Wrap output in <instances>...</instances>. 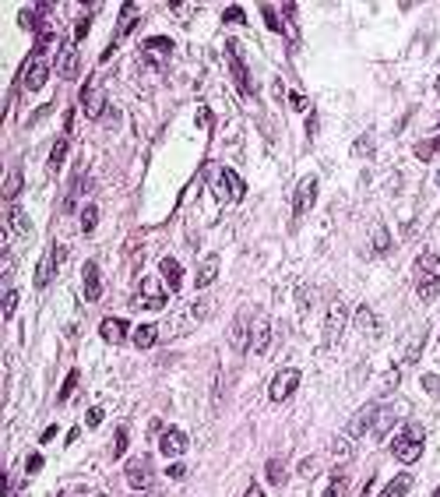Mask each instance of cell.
Segmentation results:
<instances>
[{
    "instance_id": "cell-13",
    "label": "cell",
    "mask_w": 440,
    "mask_h": 497,
    "mask_svg": "<svg viewBox=\"0 0 440 497\" xmlns=\"http://www.w3.org/2000/svg\"><path fill=\"white\" fill-rule=\"evenodd\" d=\"M158 452L166 455V459L184 455V452H187V434H184L180 427H170L166 434H162V441H158Z\"/></svg>"
},
{
    "instance_id": "cell-7",
    "label": "cell",
    "mask_w": 440,
    "mask_h": 497,
    "mask_svg": "<svg viewBox=\"0 0 440 497\" xmlns=\"http://www.w3.org/2000/svg\"><path fill=\"white\" fill-rule=\"evenodd\" d=\"M296 384H300V370L296 367H286V370H279L271 377V388H268V399L279 406V402H286L293 392H296Z\"/></svg>"
},
{
    "instance_id": "cell-4",
    "label": "cell",
    "mask_w": 440,
    "mask_h": 497,
    "mask_svg": "<svg viewBox=\"0 0 440 497\" xmlns=\"http://www.w3.org/2000/svg\"><path fill=\"white\" fill-rule=\"evenodd\" d=\"M46 78H49V68H46V61H42V49L32 46L28 61L22 64V88H25V92H42Z\"/></svg>"
},
{
    "instance_id": "cell-57",
    "label": "cell",
    "mask_w": 440,
    "mask_h": 497,
    "mask_svg": "<svg viewBox=\"0 0 440 497\" xmlns=\"http://www.w3.org/2000/svg\"><path fill=\"white\" fill-rule=\"evenodd\" d=\"M145 497H158V494H145Z\"/></svg>"
},
{
    "instance_id": "cell-5",
    "label": "cell",
    "mask_w": 440,
    "mask_h": 497,
    "mask_svg": "<svg viewBox=\"0 0 440 497\" xmlns=\"http://www.w3.org/2000/svg\"><path fill=\"white\" fill-rule=\"evenodd\" d=\"M67 258V247L64 244H49L46 247V254H42V261H39V268H35V290H46L49 283H53V275H57V268H60V261Z\"/></svg>"
},
{
    "instance_id": "cell-38",
    "label": "cell",
    "mask_w": 440,
    "mask_h": 497,
    "mask_svg": "<svg viewBox=\"0 0 440 497\" xmlns=\"http://www.w3.org/2000/svg\"><path fill=\"white\" fill-rule=\"evenodd\" d=\"M349 452H352V437H335V445H332V455L335 459H349Z\"/></svg>"
},
{
    "instance_id": "cell-56",
    "label": "cell",
    "mask_w": 440,
    "mask_h": 497,
    "mask_svg": "<svg viewBox=\"0 0 440 497\" xmlns=\"http://www.w3.org/2000/svg\"><path fill=\"white\" fill-rule=\"evenodd\" d=\"M433 497H440V487H437V490H433Z\"/></svg>"
},
{
    "instance_id": "cell-47",
    "label": "cell",
    "mask_w": 440,
    "mask_h": 497,
    "mask_svg": "<svg viewBox=\"0 0 440 497\" xmlns=\"http://www.w3.org/2000/svg\"><path fill=\"white\" fill-rule=\"evenodd\" d=\"M370 152H373V138H370V134H363V138L352 145V155H370Z\"/></svg>"
},
{
    "instance_id": "cell-15",
    "label": "cell",
    "mask_w": 440,
    "mask_h": 497,
    "mask_svg": "<svg viewBox=\"0 0 440 497\" xmlns=\"http://www.w3.org/2000/svg\"><path fill=\"white\" fill-rule=\"evenodd\" d=\"M250 336H254V331H250V324H247V321L236 314V317H233V328H229V346H233L236 353H247V349L254 346V342H250Z\"/></svg>"
},
{
    "instance_id": "cell-21",
    "label": "cell",
    "mask_w": 440,
    "mask_h": 497,
    "mask_svg": "<svg viewBox=\"0 0 440 497\" xmlns=\"http://www.w3.org/2000/svg\"><path fill=\"white\" fill-rule=\"evenodd\" d=\"M158 271H162V283H166L170 290H184V271H180V265L173 258H162Z\"/></svg>"
},
{
    "instance_id": "cell-39",
    "label": "cell",
    "mask_w": 440,
    "mask_h": 497,
    "mask_svg": "<svg viewBox=\"0 0 440 497\" xmlns=\"http://www.w3.org/2000/svg\"><path fill=\"white\" fill-rule=\"evenodd\" d=\"M78 377H81V374H78V370H71V374H67V377H64V388H60V395H57V399H60V402H67V399H71V395H74V388H78Z\"/></svg>"
},
{
    "instance_id": "cell-45",
    "label": "cell",
    "mask_w": 440,
    "mask_h": 497,
    "mask_svg": "<svg viewBox=\"0 0 440 497\" xmlns=\"http://www.w3.org/2000/svg\"><path fill=\"white\" fill-rule=\"evenodd\" d=\"M222 22H226V25H243V22H247V15H243V8H226Z\"/></svg>"
},
{
    "instance_id": "cell-20",
    "label": "cell",
    "mask_w": 440,
    "mask_h": 497,
    "mask_svg": "<svg viewBox=\"0 0 440 497\" xmlns=\"http://www.w3.org/2000/svg\"><path fill=\"white\" fill-rule=\"evenodd\" d=\"M67 148H71V138H67V134L53 141V148H49V173H60V170H64V162H67Z\"/></svg>"
},
{
    "instance_id": "cell-48",
    "label": "cell",
    "mask_w": 440,
    "mask_h": 497,
    "mask_svg": "<svg viewBox=\"0 0 440 497\" xmlns=\"http://www.w3.org/2000/svg\"><path fill=\"white\" fill-rule=\"evenodd\" d=\"M211 310H215V307H211V300H197V303H194V317H197V321L211 317Z\"/></svg>"
},
{
    "instance_id": "cell-53",
    "label": "cell",
    "mask_w": 440,
    "mask_h": 497,
    "mask_svg": "<svg viewBox=\"0 0 440 497\" xmlns=\"http://www.w3.org/2000/svg\"><path fill=\"white\" fill-rule=\"evenodd\" d=\"M158 434H166V430H162V420H152V423H148V437L155 441Z\"/></svg>"
},
{
    "instance_id": "cell-23",
    "label": "cell",
    "mask_w": 440,
    "mask_h": 497,
    "mask_svg": "<svg viewBox=\"0 0 440 497\" xmlns=\"http://www.w3.org/2000/svg\"><path fill=\"white\" fill-rule=\"evenodd\" d=\"M426 339H430V328L423 324V328H416V336H412V342H405V363H416L419 356H423V346H426Z\"/></svg>"
},
{
    "instance_id": "cell-28",
    "label": "cell",
    "mask_w": 440,
    "mask_h": 497,
    "mask_svg": "<svg viewBox=\"0 0 440 497\" xmlns=\"http://www.w3.org/2000/svg\"><path fill=\"white\" fill-rule=\"evenodd\" d=\"M155 339H158L155 324H138V328L131 331V342H134L138 349H148V346H155Z\"/></svg>"
},
{
    "instance_id": "cell-26",
    "label": "cell",
    "mask_w": 440,
    "mask_h": 497,
    "mask_svg": "<svg viewBox=\"0 0 440 497\" xmlns=\"http://www.w3.org/2000/svg\"><path fill=\"white\" fill-rule=\"evenodd\" d=\"M395 420H398V409H380V413H377V423H373V437H377V441H384V437L391 434Z\"/></svg>"
},
{
    "instance_id": "cell-22",
    "label": "cell",
    "mask_w": 440,
    "mask_h": 497,
    "mask_svg": "<svg viewBox=\"0 0 440 497\" xmlns=\"http://www.w3.org/2000/svg\"><path fill=\"white\" fill-rule=\"evenodd\" d=\"M250 331H254V346H250V353L264 356V353H268V346H271V324H268V321L261 317V321H257V324H254Z\"/></svg>"
},
{
    "instance_id": "cell-9",
    "label": "cell",
    "mask_w": 440,
    "mask_h": 497,
    "mask_svg": "<svg viewBox=\"0 0 440 497\" xmlns=\"http://www.w3.org/2000/svg\"><path fill=\"white\" fill-rule=\"evenodd\" d=\"M313 201H317V177H303L296 184V194H293V215L303 219L313 208Z\"/></svg>"
},
{
    "instance_id": "cell-6",
    "label": "cell",
    "mask_w": 440,
    "mask_h": 497,
    "mask_svg": "<svg viewBox=\"0 0 440 497\" xmlns=\"http://www.w3.org/2000/svg\"><path fill=\"white\" fill-rule=\"evenodd\" d=\"M247 194V184L236 170H222L218 173V187H215V201L218 205H226V201H243Z\"/></svg>"
},
{
    "instance_id": "cell-43",
    "label": "cell",
    "mask_w": 440,
    "mask_h": 497,
    "mask_svg": "<svg viewBox=\"0 0 440 497\" xmlns=\"http://www.w3.org/2000/svg\"><path fill=\"white\" fill-rule=\"evenodd\" d=\"M15 307H18V293H15V290H4V321L15 317Z\"/></svg>"
},
{
    "instance_id": "cell-41",
    "label": "cell",
    "mask_w": 440,
    "mask_h": 497,
    "mask_svg": "<svg viewBox=\"0 0 440 497\" xmlns=\"http://www.w3.org/2000/svg\"><path fill=\"white\" fill-rule=\"evenodd\" d=\"M433 152H440V138H433V141H423V145H416V155L423 159V162H430V155Z\"/></svg>"
},
{
    "instance_id": "cell-2",
    "label": "cell",
    "mask_w": 440,
    "mask_h": 497,
    "mask_svg": "<svg viewBox=\"0 0 440 497\" xmlns=\"http://www.w3.org/2000/svg\"><path fill=\"white\" fill-rule=\"evenodd\" d=\"M391 455L398 462H405V466L419 462V455H423V427L419 423H405L398 430V437L391 441Z\"/></svg>"
},
{
    "instance_id": "cell-46",
    "label": "cell",
    "mask_w": 440,
    "mask_h": 497,
    "mask_svg": "<svg viewBox=\"0 0 440 497\" xmlns=\"http://www.w3.org/2000/svg\"><path fill=\"white\" fill-rule=\"evenodd\" d=\"M18 191H22V173H18V170H15V173H11V177H8V187H4V198H8V201H11V198H15V194H18Z\"/></svg>"
},
{
    "instance_id": "cell-27",
    "label": "cell",
    "mask_w": 440,
    "mask_h": 497,
    "mask_svg": "<svg viewBox=\"0 0 440 497\" xmlns=\"http://www.w3.org/2000/svg\"><path fill=\"white\" fill-rule=\"evenodd\" d=\"M409 490H412V476H409V473H398L388 487L380 490V497H409Z\"/></svg>"
},
{
    "instance_id": "cell-3",
    "label": "cell",
    "mask_w": 440,
    "mask_h": 497,
    "mask_svg": "<svg viewBox=\"0 0 440 497\" xmlns=\"http://www.w3.org/2000/svg\"><path fill=\"white\" fill-rule=\"evenodd\" d=\"M345 328H349V303L345 300H332V303H327V317H324V346L327 349L339 346Z\"/></svg>"
},
{
    "instance_id": "cell-16",
    "label": "cell",
    "mask_w": 440,
    "mask_h": 497,
    "mask_svg": "<svg viewBox=\"0 0 440 497\" xmlns=\"http://www.w3.org/2000/svg\"><path fill=\"white\" fill-rule=\"evenodd\" d=\"M127 321H120V317H106L102 324H99V336L109 342V346H117V342H124L127 339Z\"/></svg>"
},
{
    "instance_id": "cell-30",
    "label": "cell",
    "mask_w": 440,
    "mask_h": 497,
    "mask_svg": "<svg viewBox=\"0 0 440 497\" xmlns=\"http://www.w3.org/2000/svg\"><path fill=\"white\" fill-rule=\"evenodd\" d=\"M8 226H15V230H18V240H22V244H25V240L32 237V223L25 219V212H22V208L8 212Z\"/></svg>"
},
{
    "instance_id": "cell-1",
    "label": "cell",
    "mask_w": 440,
    "mask_h": 497,
    "mask_svg": "<svg viewBox=\"0 0 440 497\" xmlns=\"http://www.w3.org/2000/svg\"><path fill=\"white\" fill-rule=\"evenodd\" d=\"M412 271H416V275H412V283H416V297H419L423 303L437 300V293H440V254H433V251L419 254Z\"/></svg>"
},
{
    "instance_id": "cell-19",
    "label": "cell",
    "mask_w": 440,
    "mask_h": 497,
    "mask_svg": "<svg viewBox=\"0 0 440 497\" xmlns=\"http://www.w3.org/2000/svg\"><path fill=\"white\" fill-rule=\"evenodd\" d=\"M74 68H78V46L67 42V46L60 49V57H57V74H60V78H74Z\"/></svg>"
},
{
    "instance_id": "cell-25",
    "label": "cell",
    "mask_w": 440,
    "mask_h": 497,
    "mask_svg": "<svg viewBox=\"0 0 440 497\" xmlns=\"http://www.w3.org/2000/svg\"><path fill=\"white\" fill-rule=\"evenodd\" d=\"M352 324L363 331V336H377V328H380V324H377V317H373V310H370L366 303H363V307H356V314H352Z\"/></svg>"
},
{
    "instance_id": "cell-11",
    "label": "cell",
    "mask_w": 440,
    "mask_h": 497,
    "mask_svg": "<svg viewBox=\"0 0 440 497\" xmlns=\"http://www.w3.org/2000/svg\"><path fill=\"white\" fill-rule=\"evenodd\" d=\"M226 53H229V68H233V81L243 95H254V85H250V74H247V64L240 57V46L236 42H226Z\"/></svg>"
},
{
    "instance_id": "cell-33",
    "label": "cell",
    "mask_w": 440,
    "mask_h": 497,
    "mask_svg": "<svg viewBox=\"0 0 440 497\" xmlns=\"http://www.w3.org/2000/svg\"><path fill=\"white\" fill-rule=\"evenodd\" d=\"M391 251V237H388V226H377L373 230V247H370V254L377 258V254H388Z\"/></svg>"
},
{
    "instance_id": "cell-50",
    "label": "cell",
    "mask_w": 440,
    "mask_h": 497,
    "mask_svg": "<svg viewBox=\"0 0 440 497\" xmlns=\"http://www.w3.org/2000/svg\"><path fill=\"white\" fill-rule=\"evenodd\" d=\"M300 476L313 480V476H317V459H303V462H300Z\"/></svg>"
},
{
    "instance_id": "cell-18",
    "label": "cell",
    "mask_w": 440,
    "mask_h": 497,
    "mask_svg": "<svg viewBox=\"0 0 440 497\" xmlns=\"http://www.w3.org/2000/svg\"><path fill=\"white\" fill-rule=\"evenodd\" d=\"M81 275H85V297H88V300H102V279H99V261H85Z\"/></svg>"
},
{
    "instance_id": "cell-35",
    "label": "cell",
    "mask_w": 440,
    "mask_h": 497,
    "mask_svg": "<svg viewBox=\"0 0 440 497\" xmlns=\"http://www.w3.org/2000/svg\"><path fill=\"white\" fill-rule=\"evenodd\" d=\"M398 377H402V370H398V367H388V370H384V381H380V392L391 395V392L398 388Z\"/></svg>"
},
{
    "instance_id": "cell-14",
    "label": "cell",
    "mask_w": 440,
    "mask_h": 497,
    "mask_svg": "<svg viewBox=\"0 0 440 497\" xmlns=\"http://www.w3.org/2000/svg\"><path fill=\"white\" fill-rule=\"evenodd\" d=\"M145 61H152V64H162L173 53V39L170 36H152V39H145Z\"/></svg>"
},
{
    "instance_id": "cell-34",
    "label": "cell",
    "mask_w": 440,
    "mask_h": 497,
    "mask_svg": "<svg viewBox=\"0 0 440 497\" xmlns=\"http://www.w3.org/2000/svg\"><path fill=\"white\" fill-rule=\"evenodd\" d=\"M95 223H99V205H85V212H81V233L85 237L95 233Z\"/></svg>"
},
{
    "instance_id": "cell-37",
    "label": "cell",
    "mask_w": 440,
    "mask_h": 497,
    "mask_svg": "<svg viewBox=\"0 0 440 497\" xmlns=\"http://www.w3.org/2000/svg\"><path fill=\"white\" fill-rule=\"evenodd\" d=\"M261 15H264V25H268L271 32H282V18H279V11H275V8L261 4Z\"/></svg>"
},
{
    "instance_id": "cell-49",
    "label": "cell",
    "mask_w": 440,
    "mask_h": 497,
    "mask_svg": "<svg viewBox=\"0 0 440 497\" xmlns=\"http://www.w3.org/2000/svg\"><path fill=\"white\" fill-rule=\"evenodd\" d=\"M102 420H106V413H102V409H99V406H92V409H88V413H85V427H99V423H102Z\"/></svg>"
},
{
    "instance_id": "cell-32",
    "label": "cell",
    "mask_w": 440,
    "mask_h": 497,
    "mask_svg": "<svg viewBox=\"0 0 440 497\" xmlns=\"http://www.w3.org/2000/svg\"><path fill=\"white\" fill-rule=\"evenodd\" d=\"M345 494H349V480H345V473L339 469V473L332 476V483L324 487V494H320V497H345Z\"/></svg>"
},
{
    "instance_id": "cell-10",
    "label": "cell",
    "mask_w": 440,
    "mask_h": 497,
    "mask_svg": "<svg viewBox=\"0 0 440 497\" xmlns=\"http://www.w3.org/2000/svg\"><path fill=\"white\" fill-rule=\"evenodd\" d=\"M170 303V293H166V286H162L155 275H148V279H141V307H148V310H162Z\"/></svg>"
},
{
    "instance_id": "cell-8",
    "label": "cell",
    "mask_w": 440,
    "mask_h": 497,
    "mask_svg": "<svg viewBox=\"0 0 440 497\" xmlns=\"http://www.w3.org/2000/svg\"><path fill=\"white\" fill-rule=\"evenodd\" d=\"M138 8L134 4H124V11H120V25H117V32H113V39H109V46H106V53H102V61H109L113 57V53L120 49V39L127 36V32H134L138 29Z\"/></svg>"
},
{
    "instance_id": "cell-24",
    "label": "cell",
    "mask_w": 440,
    "mask_h": 497,
    "mask_svg": "<svg viewBox=\"0 0 440 497\" xmlns=\"http://www.w3.org/2000/svg\"><path fill=\"white\" fill-rule=\"evenodd\" d=\"M81 102H85V117L99 120V113H102V95H95V81H85Z\"/></svg>"
},
{
    "instance_id": "cell-29",
    "label": "cell",
    "mask_w": 440,
    "mask_h": 497,
    "mask_svg": "<svg viewBox=\"0 0 440 497\" xmlns=\"http://www.w3.org/2000/svg\"><path fill=\"white\" fill-rule=\"evenodd\" d=\"M215 275H218V258L211 254V258H204V261H201V268H197V279H194V283H197V290H204L208 283H215Z\"/></svg>"
},
{
    "instance_id": "cell-54",
    "label": "cell",
    "mask_w": 440,
    "mask_h": 497,
    "mask_svg": "<svg viewBox=\"0 0 440 497\" xmlns=\"http://www.w3.org/2000/svg\"><path fill=\"white\" fill-rule=\"evenodd\" d=\"M307 138H310V141L317 138V113H310V120H307Z\"/></svg>"
},
{
    "instance_id": "cell-44",
    "label": "cell",
    "mask_w": 440,
    "mask_h": 497,
    "mask_svg": "<svg viewBox=\"0 0 440 497\" xmlns=\"http://www.w3.org/2000/svg\"><path fill=\"white\" fill-rule=\"evenodd\" d=\"M289 106L296 109V113H307V109H310V102H307V95H303V92H296V88L289 92Z\"/></svg>"
},
{
    "instance_id": "cell-17",
    "label": "cell",
    "mask_w": 440,
    "mask_h": 497,
    "mask_svg": "<svg viewBox=\"0 0 440 497\" xmlns=\"http://www.w3.org/2000/svg\"><path fill=\"white\" fill-rule=\"evenodd\" d=\"M155 480V469L141 459V462H131L127 466V487H134V490H145L148 483Z\"/></svg>"
},
{
    "instance_id": "cell-12",
    "label": "cell",
    "mask_w": 440,
    "mask_h": 497,
    "mask_svg": "<svg viewBox=\"0 0 440 497\" xmlns=\"http://www.w3.org/2000/svg\"><path fill=\"white\" fill-rule=\"evenodd\" d=\"M377 413H380V409H377L373 402H370V406H363V409L356 413V420H352V423L345 427V437L359 441V437H363L366 430H373V423H377Z\"/></svg>"
},
{
    "instance_id": "cell-52",
    "label": "cell",
    "mask_w": 440,
    "mask_h": 497,
    "mask_svg": "<svg viewBox=\"0 0 440 497\" xmlns=\"http://www.w3.org/2000/svg\"><path fill=\"white\" fill-rule=\"evenodd\" d=\"M184 473H187V469H184L180 462H170V466H166V476H170V480H180Z\"/></svg>"
},
{
    "instance_id": "cell-55",
    "label": "cell",
    "mask_w": 440,
    "mask_h": 497,
    "mask_svg": "<svg viewBox=\"0 0 440 497\" xmlns=\"http://www.w3.org/2000/svg\"><path fill=\"white\" fill-rule=\"evenodd\" d=\"M243 497H264V490H261V487H257V483H250V487H247V494H243Z\"/></svg>"
},
{
    "instance_id": "cell-51",
    "label": "cell",
    "mask_w": 440,
    "mask_h": 497,
    "mask_svg": "<svg viewBox=\"0 0 440 497\" xmlns=\"http://www.w3.org/2000/svg\"><path fill=\"white\" fill-rule=\"evenodd\" d=\"M25 469H28V473H39V469H42V455H39V452H32V455L25 459Z\"/></svg>"
},
{
    "instance_id": "cell-40",
    "label": "cell",
    "mask_w": 440,
    "mask_h": 497,
    "mask_svg": "<svg viewBox=\"0 0 440 497\" xmlns=\"http://www.w3.org/2000/svg\"><path fill=\"white\" fill-rule=\"evenodd\" d=\"M127 452V427H117V437H113V459H124Z\"/></svg>"
},
{
    "instance_id": "cell-36",
    "label": "cell",
    "mask_w": 440,
    "mask_h": 497,
    "mask_svg": "<svg viewBox=\"0 0 440 497\" xmlns=\"http://www.w3.org/2000/svg\"><path fill=\"white\" fill-rule=\"evenodd\" d=\"M88 29H92V8H88V11H85V15L78 18V25H74V39H71V42L78 46V42H81V39L88 36Z\"/></svg>"
},
{
    "instance_id": "cell-31",
    "label": "cell",
    "mask_w": 440,
    "mask_h": 497,
    "mask_svg": "<svg viewBox=\"0 0 440 497\" xmlns=\"http://www.w3.org/2000/svg\"><path fill=\"white\" fill-rule=\"evenodd\" d=\"M264 476H268L271 487H286V466H282V459H268Z\"/></svg>"
},
{
    "instance_id": "cell-42",
    "label": "cell",
    "mask_w": 440,
    "mask_h": 497,
    "mask_svg": "<svg viewBox=\"0 0 440 497\" xmlns=\"http://www.w3.org/2000/svg\"><path fill=\"white\" fill-rule=\"evenodd\" d=\"M423 392L440 399V374H423Z\"/></svg>"
}]
</instances>
